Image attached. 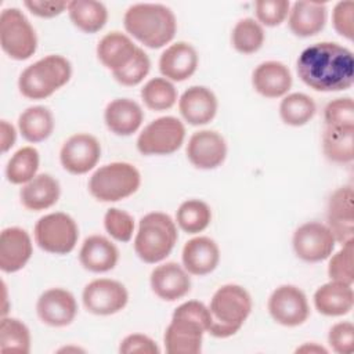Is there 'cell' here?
<instances>
[{
	"mask_svg": "<svg viewBox=\"0 0 354 354\" xmlns=\"http://www.w3.org/2000/svg\"><path fill=\"white\" fill-rule=\"evenodd\" d=\"M296 71L300 80L315 91H343L354 83V55L335 41L314 43L300 53Z\"/></svg>",
	"mask_w": 354,
	"mask_h": 354,
	"instance_id": "1",
	"label": "cell"
},
{
	"mask_svg": "<svg viewBox=\"0 0 354 354\" xmlns=\"http://www.w3.org/2000/svg\"><path fill=\"white\" fill-rule=\"evenodd\" d=\"M212 315L209 307L198 300L180 304L167 325L163 336L169 354H198L202 350L203 335L209 332Z\"/></svg>",
	"mask_w": 354,
	"mask_h": 354,
	"instance_id": "2",
	"label": "cell"
},
{
	"mask_svg": "<svg viewBox=\"0 0 354 354\" xmlns=\"http://www.w3.org/2000/svg\"><path fill=\"white\" fill-rule=\"evenodd\" d=\"M126 32L149 48L169 44L177 30L174 12L158 3H137L130 6L123 17Z\"/></svg>",
	"mask_w": 354,
	"mask_h": 354,
	"instance_id": "3",
	"label": "cell"
},
{
	"mask_svg": "<svg viewBox=\"0 0 354 354\" xmlns=\"http://www.w3.org/2000/svg\"><path fill=\"white\" fill-rule=\"evenodd\" d=\"M252 307V297L243 286L236 283L220 286L209 304L212 324L207 333L218 339L234 336L250 315Z\"/></svg>",
	"mask_w": 354,
	"mask_h": 354,
	"instance_id": "4",
	"label": "cell"
},
{
	"mask_svg": "<svg viewBox=\"0 0 354 354\" xmlns=\"http://www.w3.org/2000/svg\"><path fill=\"white\" fill-rule=\"evenodd\" d=\"M177 238V227L173 218L162 212H151L138 223L134 250L144 263L155 264L171 253Z\"/></svg>",
	"mask_w": 354,
	"mask_h": 354,
	"instance_id": "5",
	"label": "cell"
},
{
	"mask_svg": "<svg viewBox=\"0 0 354 354\" xmlns=\"http://www.w3.org/2000/svg\"><path fill=\"white\" fill-rule=\"evenodd\" d=\"M71 76V62L62 55L50 54L22 71L18 88L29 100H44L65 86Z\"/></svg>",
	"mask_w": 354,
	"mask_h": 354,
	"instance_id": "6",
	"label": "cell"
},
{
	"mask_svg": "<svg viewBox=\"0 0 354 354\" xmlns=\"http://www.w3.org/2000/svg\"><path fill=\"white\" fill-rule=\"evenodd\" d=\"M141 185L138 169L129 162H112L98 167L88 180V191L100 202H118L137 192Z\"/></svg>",
	"mask_w": 354,
	"mask_h": 354,
	"instance_id": "7",
	"label": "cell"
},
{
	"mask_svg": "<svg viewBox=\"0 0 354 354\" xmlns=\"http://www.w3.org/2000/svg\"><path fill=\"white\" fill-rule=\"evenodd\" d=\"M0 46L15 61H25L36 53V32L25 14L17 7L4 8L0 14Z\"/></svg>",
	"mask_w": 354,
	"mask_h": 354,
	"instance_id": "8",
	"label": "cell"
},
{
	"mask_svg": "<svg viewBox=\"0 0 354 354\" xmlns=\"http://www.w3.org/2000/svg\"><path fill=\"white\" fill-rule=\"evenodd\" d=\"M33 235L41 250L51 254H68L76 248L79 228L69 214L55 212L37 220Z\"/></svg>",
	"mask_w": 354,
	"mask_h": 354,
	"instance_id": "9",
	"label": "cell"
},
{
	"mask_svg": "<svg viewBox=\"0 0 354 354\" xmlns=\"http://www.w3.org/2000/svg\"><path fill=\"white\" fill-rule=\"evenodd\" d=\"M185 138L183 122L174 116H162L149 122L137 137V149L142 155H170L181 148Z\"/></svg>",
	"mask_w": 354,
	"mask_h": 354,
	"instance_id": "10",
	"label": "cell"
},
{
	"mask_svg": "<svg viewBox=\"0 0 354 354\" xmlns=\"http://www.w3.org/2000/svg\"><path fill=\"white\" fill-rule=\"evenodd\" d=\"M267 308L277 324L288 328L304 324L310 315L307 296L295 285H281L274 289L268 297Z\"/></svg>",
	"mask_w": 354,
	"mask_h": 354,
	"instance_id": "11",
	"label": "cell"
},
{
	"mask_svg": "<svg viewBox=\"0 0 354 354\" xmlns=\"http://www.w3.org/2000/svg\"><path fill=\"white\" fill-rule=\"evenodd\" d=\"M335 238L326 224L308 221L299 225L292 236L296 256L307 263H318L328 259L335 249Z\"/></svg>",
	"mask_w": 354,
	"mask_h": 354,
	"instance_id": "12",
	"label": "cell"
},
{
	"mask_svg": "<svg viewBox=\"0 0 354 354\" xmlns=\"http://www.w3.org/2000/svg\"><path fill=\"white\" fill-rule=\"evenodd\" d=\"M82 300L88 313L94 315H112L127 306L129 292L119 281L98 278L84 286Z\"/></svg>",
	"mask_w": 354,
	"mask_h": 354,
	"instance_id": "13",
	"label": "cell"
},
{
	"mask_svg": "<svg viewBox=\"0 0 354 354\" xmlns=\"http://www.w3.org/2000/svg\"><path fill=\"white\" fill-rule=\"evenodd\" d=\"M101 158L100 141L88 133L71 136L61 147L59 160L71 174H86L93 170Z\"/></svg>",
	"mask_w": 354,
	"mask_h": 354,
	"instance_id": "14",
	"label": "cell"
},
{
	"mask_svg": "<svg viewBox=\"0 0 354 354\" xmlns=\"http://www.w3.org/2000/svg\"><path fill=\"white\" fill-rule=\"evenodd\" d=\"M326 225L337 243L354 239V191L351 185L336 188L326 203Z\"/></svg>",
	"mask_w": 354,
	"mask_h": 354,
	"instance_id": "15",
	"label": "cell"
},
{
	"mask_svg": "<svg viewBox=\"0 0 354 354\" xmlns=\"http://www.w3.org/2000/svg\"><path fill=\"white\" fill-rule=\"evenodd\" d=\"M185 152L194 167L212 170L225 160L227 142L224 137L214 130H199L189 137Z\"/></svg>",
	"mask_w": 354,
	"mask_h": 354,
	"instance_id": "16",
	"label": "cell"
},
{
	"mask_svg": "<svg viewBox=\"0 0 354 354\" xmlns=\"http://www.w3.org/2000/svg\"><path fill=\"white\" fill-rule=\"evenodd\" d=\"M39 319L54 328L68 326L77 314V303L75 296L62 288H51L44 290L36 303Z\"/></svg>",
	"mask_w": 354,
	"mask_h": 354,
	"instance_id": "17",
	"label": "cell"
},
{
	"mask_svg": "<svg viewBox=\"0 0 354 354\" xmlns=\"http://www.w3.org/2000/svg\"><path fill=\"white\" fill-rule=\"evenodd\" d=\"M152 292L165 301H176L191 290L189 272L174 261L156 266L149 277Z\"/></svg>",
	"mask_w": 354,
	"mask_h": 354,
	"instance_id": "18",
	"label": "cell"
},
{
	"mask_svg": "<svg viewBox=\"0 0 354 354\" xmlns=\"http://www.w3.org/2000/svg\"><path fill=\"white\" fill-rule=\"evenodd\" d=\"M33 253L29 234L19 227H7L0 234V268L11 274L22 270Z\"/></svg>",
	"mask_w": 354,
	"mask_h": 354,
	"instance_id": "19",
	"label": "cell"
},
{
	"mask_svg": "<svg viewBox=\"0 0 354 354\" xmlns=\"http://www.w3.org/2000/svg\"><path fill=\"white\" fill-rule=\"evenodd\" d=\"M217 108L216 94L205 86L188 87L178 100V111L183 119L192 126H203L212 122Z\"/></svg>",
	"mask_w": 354,
	"mask_h": 354,
	"instance_id": "20",
	"label": "cell"
},
{
	"mask_svg": "<svg viewBox=\"0 0 354 354\" xmlns=\"http://www.w3.org/2000/svg\"><path fill=\"white\" fill-rule=\"evenodd\" d=\"M199 64L194 46L187 41L170 44L159 58V71L170 82H184L191 77Z\"/></svg>",
	"mask_w": 354,
	"mask_h": 354,
	"instance_id": "21",
	"label": "cell"
},
{
	"mask_svg": "<svg viewBox=\"0 0 354 354\" xmlns=\"http://www.w3.org/2000/svg\"><path fill=\"white\" fill-rule=\"evenodd\" d=\"M293 83L289 68L279 61H264L252 73L254 91L266 98L285 97Z\"/></svg>",
	"mask_w": 354,
	"mask_h": 354,
	"instance_id": "22",
	"label": "cell"
},
{
	"mask_svg": "<svg viewBox=\"0 0 354 354\" xmlns=\"http://www.w3.org/2000/svg\"><path fill=\"white\" fill-rule=\"evenodd\" d=\"M183 267L191 275H207L220 261L218 245L209 236H195L185 242L181 253Z\"/></svg>",
	"mask_w": 354,
	"mask_h": 354,
	"instance_id": "23",
	"label": "cell"
},
{
	"mask_svg": "<svg viewBox=\"0 0 354 354\" xmlns=\"http://www.w3.org/2000/svg\"><path fill=\"white\" fill-rule=\"evenodd\" d=\"M144 120V111L138 102L130 98H115L105 106L104 122L108 130L116 136H131Z\"/></svg>",
	"mask_w": 354,
	"mask_h": 354,
	"instance_id": "24",
	"label": "cell"
},
{
	"mask_svg": "<svg viewBox=\"0 0 354 354\" xmlns=\"http://www.w3.org/2000/svg\"><path fill=\"white\" fill-rule=\"evenodd\" d=\"M119 250L116 245L102 235L87 236L79 250V261L90 272H108L118 264Z\"/></svg>",
	"mask_w": 354,
	"mask_h": 354,
	"instance_id": "25",
	"label": "cell"
},
{
	"mask_svg": "<svg viewBox=\"0 0 354 354\" xmlns=\"http://www.w3.org/2000/svg\"><path fill=\"white\" fill-rule=\"evenodd\" d=\"M326 4L317 1H296L290 6L288 25L293 35L311 37L319 33L326 24Z\"/></svg>",
	"mask_w": 354,
	"mask_h": 354,
	"instance_id": "26",
	"label": "cell"
},
{
	"mask_svg": "<svg viewBox=\"0 0 354 354\" xmlns=\"http://www.w3.org/2000/svg\"><path fill=\"white\" fill-rule=\"evenodd\" d=\"M61 195V187L48 173H40L29 183L24 184L19 191V199L25 209L41 212L54 206Z\"/></svg>",
	"mask_w": 354,
	"mask_h": 354,
	"instance_id": "27",
	"label": "cell"
},
{
	"mask_svg": "<svg viewBox=\"0 0 354 354\" xmlns=\"http://www.w3.org/2000/svg\"><path fill=\"white\" fill-rule=\"evenodd\" d=\"M353 285L329 281L321 285L314 293L317 311L326 317H342L351 311L354 306Z\"/></svg>",
	"mask_w": 354,
	"mask_h": 354,
	"instance_id": "28",
	"label": "cell"
},
{
	"mask_svg": "<svg viewBox=\"0 0 354 354\" xmlns=\"http://www.w3.org/2000/svg\"><path fill=\"white\" fill-rule=\"evenodd\" d=\"M137 46L133 40L118 30L104 35L97 44V58L111 72L124 68L134 57Z\"/></svg>",
	"mask_w": 354,
	"mask_h": 354,
	"instance_id": "29",
	"label": "cell"
},
{
	"mask_svg": "<svg viewBox=\"0 0 354 354\" xmlns=\"http://www.w3.org/2000/svg\"><path fill=\"white\" fill-rule=\"evenodd\" d=\"M53 112L43 105L29 106L18 118V130L28 142H41L54 131Z\"/></svg>",
	"mask_w": 354,
	"mask_h": 354,
	"instance_id": "30",
	"label": "cell"
},
{
	"mask_svg": "<svg viewBox=\"0 0 354 354\" xmlns=\"http://www.w3.org/2000/svg\"><path fill=\"white\" fill-rule=\"evenodd\" d=\"M66 11L72 24L84 33L101 30L108 21V10L101 1L72 0L68 3Z\"/></svg>",
	"mask_w": 354,
	"mask_h": 354,
	"instance_id": "31",
	"label": "cell"
},
{
	"mask_svg": "<svg viewBox=\"0 0 354 354\" xmlns=\"http://www.w3.org/2000/svg\"><path fill=\"white\" fill-rule=\"evenodd\" d=\"M322 151L328 160L346 165L354 159V127H324Z\"/></svg>",
	"mask_w": 354,
	"mask_h": 354,
	"instance_id": "32",
	"label": "cell"
},
{
	"mask_svg": "<svg viewBox=\"0 0 354 354\" xmlns=\"http://www.w3.org/2000/svg\"><path fill=\"white\" fill-rule=\"evenodd\" d=\"M314 100L304 93L286 94L279 104V116L288 126L300 127L307 124L315 115Z\"/></svg>",
	"mask_w": 354,
	"mask_h": 354,
	"instance_id": "33",
	"label": "cell"
},
{
	"mask_svg": "<svg viewBox=\"0 0 354 354\" xmlns=\"http://www.w3.org/2000/svg\"><path fill=\"white\" fill-rule=\"evenodd\" d=\"M40 156L36 148L22 147L7 162L6 177L8 183L24 185L37 176Z\"/></svg>",
	"mask_w": 354,
	"mask_h": 354,
	"instance_id": "34",
	"label": "cell"
},
{
	"mask_svg": "<svg viewBox=\"0 0 354 354\" xmlns=\"http://www.w3.org/2000/svg\"><path fill=\"white\" fill-rule=\"evenodd\" d=\"M176 221L187 234L202 232L212 221L210 206L201 199H187L178 206L176 212Z\"/></svg>",
	"mask_w": 354,
	"mask_h": 354,
	"instance_id": "35",
	"label": "cell"
},
{
	"mask_svg": "<svg viewBox=\"0 0 354 354\" xmlns=\"http://www.w3.org/2000/svg\"><path fill=\"white\" fill-rule=\"evenodd\" d=\"M0 351L21 353L30 351V332L28 326L12 317H3L0 322Z\"/></svg>",
	"mask_w": 354,
	"mask_h": 354,
	"instance_id": "36",
	"label": "cell"
},
{
	"mask_svg": "<svg viewBox=\"0 0 354 354\" xmlns=\"http://www.w3.org/2000/svg\"><path fill=\"white\" fill-rule=\"evenodd\" d=\"M264 29L253 18L239 19L231 32L232 47L241 54H253L264 44Z\"/></svg>",
	"mask_w": 354,
	"mask_h": 354,
	"instance_id": "37",
	"label": "cell"
},
{
	"mask_svg": "<svg viewBox=\"0 0 354 354\" xmlns=\"http://www.w3.org/2000/svg\"><path fill=\"white\" fill-rule=\"evenodd\" d=\"M141 100L145 106L152 111H166L176 104L177 90L170 80L153 77L141 88Z\"/></svg>",
	"mask_w": 354,
	"mask_h": 354,
	"instance_id": "38",
	"label": "cell"
},
{
	"mask_svg": "<svg viewBox=\"0 0 354 354\" xmlns=\"http://www.w3.org/2000/svg\"><path fill=\"white\" fill-rule=\"evenodd\" d=\"M149 69H151V61L148 54L142 48L137 47L131 61L124 68L116 72H112V76L119 84L126 87H133L140 84L144 80V77H147V75L149 73Z\"/></svg>",
	"mask_w": 354,
	"mask_h": 354,
	"instance_id": "39",
	"label": "cell"
},
{
	"mask_svg": "<svg viewBox=\"0 0 354 354\" xmlns=\"http://www.w3.org/2000/svg\"><path fill=\"white\" fill-rule=\"evenodd\" d=\"M353 254H354V239L342 245L329 260L328 275L330 281H337L342 283L353 285L354 271H353Z\"/></svg>",
	"mask_w": 354,
	"mask_h": 354,
	"instance_id": "40",
	"label": "cell"
},
{
	"mask_svg": "<svg viewBox=\"0 0 354 354\" xmlns=\"http://www.w3.org/2000/svg\"><path fill=\"white\" fill-rule=\"evenodd\" d=\"M106 232L118 242H129L134 234V218L126 210L111 207L104 216Z\"/></svg>",
	"mask_w": 354,
	"mask_h": 354,
	"instance_id": "41",
	"label": "cell"
},
{
	"mask_svg": "<svg viewBox=\"0 0 354 354\" xmlns=\"http://www.w3.org/2000/svg\"><path fill=\"white\" fill-rule=\"evenodd\" d=\"M324 120L328 127H354V101L342 97L329 101L324 109Z\"/></svg>",
	"mask_w": 354,
	"mask_h": 354,
	"instance_id": "42",
	"label": "cell"
},
{
	"mask_svg": "<svg viewBox=\"0 0 354 354\" xmlns=\"http://www.w3.org/2000/svg\"><path fill=\"white\" fill-rule=\"evenodd\" d=\"M290 10V3L286 0H259L254 3L256 21L263 26H278L281 25Z\"/></svg>",
	"mask_w": 354,
	"mask_h": 354,
	"instance_id": "43",
	"label": "cell"
},
{
	"mask_svg": "<svg viewBox=\"0 0 354 354\" xmlns=\"http://www.w3.org/2000/svg\"><path fill=\"white\" fill-rule=\"evenodd\" d=\"M328 343L337 354H351L354 350V325L350 321L336 322L329 329Z\"/></svg>",
	"mask_w": 354,
	"mask_h": 354,
	"instance_id": "44",
	"label": "cell"
},
{
	"mask_svg": "<svg viewBox=\"0 0 354 354\" xmlns=\"http://www.w3.org/2000/svg\"><path fill=\"white\" fill-rule=\"evenodd\" d=\"M332 25L344 39H354V3L351 0L339 1L332 11Z\"/></svg>",
	"mask_w": 354,
	"mask_h": 354,
	"instance_id": "45",
	"label": "cell"
},
{
	"mask_svg": "<svg viewBox=\"0 0 354 354\" xmlns=\"http://www.w3.org/2000/svg\"><path fill=\"white\" fill-rule=\"evenodd\" d=\"M122 354H159L160 348L156 342L142 333L127 335L119 346Z\"/></svg>",
	"mask_w": 354,
	"mask_h": 354,
	"instance_id": "46",
	"label": "cell"
},
{
	"mask_svg": "<svg viewBox=\"0 0 354 354\" xmlns=\"http://www.w3.org/2000/svg\"><path fill=\"white\" fill-rule=\"evenodd\" d=\"M68 3L64 0H26L24 6L36 17L40 18H54L68 10Z\"/></svg>",
	"mask_w": 354,
	"mask_h": 354,
	"instance_id": "47",
	"label": "cell"
},
{
	"mask_svg": "<svg viewBox=\"0 0 354 354\" xmlns=\"http://www.w3.org/2000/svg\"><path fill=\"white\" fill-rule=\"evenodd\" d=\"M17 131L12 124H10L7 120L0 122V147L1 152H7L11 149V147L15 144Z\"/></svg>",
	"mask_w": 354,
	"mask_h": 354,
	"instance_id": "48",
	"label": "cell"
},
{
	"mask_svg": "<svg viewBox=\"0 0 354 354\" xmlns=\"http://www.w3.org/2000/svg\"><path fill=\"white\" fill-rule=\"evenodd\" d=\"M296 353H311V354L324 353V354H326L328 350L324 348L322 346L317 344V343H304L303 346H300V347L296 348Z\"/></svg>",
	"mask_w": 354,
	"mask_h": 354,
	"instance_id": "49",
	"label": "cell"
}]
</instances>
